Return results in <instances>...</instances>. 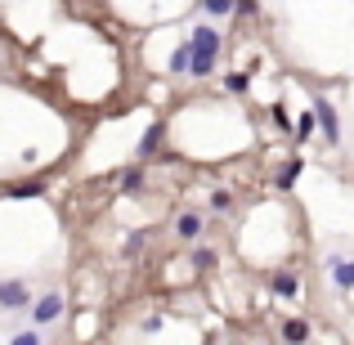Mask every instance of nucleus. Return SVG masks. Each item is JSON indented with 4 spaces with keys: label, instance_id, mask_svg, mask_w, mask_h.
Returning <instances> with one entry per match:
<instances>
[{
    "label": "nucleus",
    "instance_id": "nucleus-12",
    "mask_svg": "<svg viewBox=\"0 0 354 345\" xmlns=\"http://www.w3.org/2000/svg\"><path fill=\"white\" fill-rule=\"evenodd\" d=\"M332 274H337V287H354V265H332Z\"/></svg>",
    "mask_w": 354,
    "mask_h": 345
},
{
    "label": "nucleus",
    "instance_id": "nucleus-11",
    "mask_svg": "<svg viewBox=\"0 0 354 345\" xmlns=\"http://www.w3.org/2000/svg\"><path fill=\"white\" fill-rule=\"evenodd\" d=\"M14 198H41L45 193V180H32V184H18V189H9Z\"/></svg>",
    "mask_w": 354,
    "mask_h": 345
},
{
    "label": "nucleus",
    "instance_id": "nucleus-16",
    "mask_svg": "<svg viewBox=\"0 0 354 345\" xmlns=\"http://www.w3.org/2000/svg\"><path fill=\"white\" fill-rule=\"evenodd\" d=\"M314 126H319V117H314V113H305L301 121H296V135H301V139H305V135H310V130H314Z\"/></svg>",
    "mask_w": 354,
    "mask_h": 345
},
{
    "label": "nucleus",
    "instance_id": "nucleus-18",
    "mask_svg": "<svg viewBox=\"0 0 354 345\" xmlns=\"http://www.w3.org/2000/svg\"><path fill=\"white\" fill-rule=\"evenodd\" d=\"M256 0H234V14H242V18H251V14H256Z\"/></svg>",
    "mask_w": 354,
    "mask_h": 345
},
{
    "label": "nucleus",
    "instance_id": "nucleus-9",
    "mask_svg": "<svg viewBox=\"0 0 354 345\" xmlns=\"http://www.w3.org/2000/svg\"><path fill=\"white\" fill-rule=\"evenodd\" d=\"M296 175H301V157H292V162H287L283 171H278V189H292Z\"/></svg>",
    "mask_w": 354,
    "mask_h": 345
},
{
    "label": "nucleus",
    "instance_id": "nucleus-10",
    "mask_svg": "<svg viewBox=\"0 0 354 345\" xmlns=\"http://www.w3.org/2000/svg\"><path fill=\"white\" fill-rule=\"evenodd\" d=\"M175 229H180V238H198V233H202V216H180Z\"/></svg>",
    "mask_w": 354,
    "mask_h": 345
},
{
    "label": "nucleus",
    "instance_id": "nucleus-13",
    "mask_svg": "<svg viewBox=\"0 0 354 345\" xmlns=\"http://www.w3.org/2000/svg\"><path fill=\"white\" fill-rule=\"evenodd\" d=\"M202 5H207V14H216V18L234 14V0H202Z\"/></svg>",
    "mask_w": 354,
    "mask_h": 345
},
{
    "label": "nucleus",
    "instance_id": "nucleus-17",
    "mask_svg": "<svg viewBox=\"0 0 354 345\" xmlns=\"http://www.w3.org/2000/svg\"><path fill=\"white\" fill-rule=\"evenodd\" d=\"M225 86H229V90H234V95H242V90H247V86H251V81H247V72H234V77H229V81H225Z\"/></svg>",
    "mask_w": 354,
    "mask_h": 345
},
{
    "label": "nucleus",
    "instance_id": "nucleus-8",
    "mask_svg": "<svg viewBox=\"0 0 354 345\" xmlns=\"http://www.w3.org/2000/svg\"><path fill=\"white\" fill-rule=\"evenodd\" d=\"M193 68V41H184L180 50L171 54V72H189Z\"/></svg>",
    "mask_w": 354,
    "mask_h": 345
},
{
    "label": "nucleus",
    "instance_id": "nucleus-4",
    "mask_svg": "<svg viewBox=\"0 0 354 345\" xmlns=\"http://www.w3.org/2000/svg\"><path fill=\"white\" fill-rule=\"evenodd\" d=\"M162 139H166V126H162V121H153V126L144 130V139H139V162H144V157H153L157 148H162Z\"/></svg>",
    "mask_w": 354,
    "mask_h": 345
},
{
    "label": "nucleus",
    "instance_id": "nucleus-6",
    "mask_svg": "<svg viewBox=\"0 0 354 345\" xmlns=\"http://www.w3.org/2000/svg\"><path fill=\"white\" fill-rule=\"evenodd\" d=\"M269 292H274V296H296V292H301V278H296V274H274Z\"/></svg>",
    "mask_w": 354,
    "mask_h": 345
},
{
    "label": "nucleus",
    "instance_id": "nucleus-20",
    "mask_svg": "<svg viewBox=\"0 0 354 345\" xmlns=\"http://www.w3.org/2000/svg\"><path fill=\"white\" fill-rule=\"evenodd\" d=\"M269 117H274V126H283V130L292 126V121H287V108H274V113H269Z\"/></svg>",
    "mask_w": 354,
    "mask_h": 345
},
{
    "label": "nucleus",
    "instance_id": "nucleus-3",
    "mask_svg": "<svg viewBox=\"0 0 354 345\" xmlns=\"http://www.w3.org/2000/svg\"><path fill=\"white\" fill-rule=\"evenodd\" d=\"M59 314H63V296H59V292L41 296V301L32 305V319H36V323H54V319H59Z\"/></svg>",
    "mask_w": 354,
    "mask_h": 345
},
{
    "label": "nucleus",
    "instance_id": "nucleus-5",
    "mask_svg": "<svg viewBox=\"0 0 354 345\" xmlns=\"http://www.w3.org/2000/svg\"><path fill=\"white\" fill-rule=\"evenodd\" d=\"M23 305H27L23 283H0V310H23Z\"/></svg>",
    "mask_w": 354,
    "mask_h": 345
},
{
    "label": "nucleus",
    "instance_id": "nucleus-14",
    "mask_svg": "<svg viewBox=\"0 0 354 345\" xmlns=\"http://www.w3.org/2000/svg\"><path fill=\"white\" fill-rule=\"evenodd\" d=\"M139 184H144V171H126V175H121V189H126V193H135Z\"/></svg>",
    "mask_w": 354,
    "mask_h": 345
},
{
    "label": "nucleus",
    "instance_id": "nucleus-2",
    "mask_svg": "<svg viewBox=\"0 0 354 345\" xmlns=\"http://www.w3.org/2000/svg\"><path fill=\"white\" fill-rule=\"evenodd\" d=\"M314 117H319V126H323V139H328V144H341V121H337V108H332L328 99L314 104Z\"/></svg>",
    "mask_w": 354,
    "mask_h": 345
},
{
    "label": "nucleus",
    "instance_id": "nucleus-15",
    "mask_svg": "<svg viewBox=\"0 0 354 345\" xmlns=\"http://www.w3.org/2000/svg\"><path fill=\"white\" fill-rule=\"evenodd\" d=\"M193 265H198V269H211V265H216V251H211V247H198V256H193Z\"/></svg>",
    "mask_w": 354,
    "mask_h": 345
},
{
    "label": "nucleus",
    "instance_id": "nucleus-19",
    "mask_svg": "<svg viewBox=\"0 0 354 345\" xmlns=\"http://www.w3.org/2000/svg\"><path fill=\"white\" fill-rule=\"evenodd\" d=\"M229 202H234L229 193H211V207H216V211H229Z\"/></svg>",
    "mask_w": 354,
    "mask_h": 345
},
{
    "label": "nucleus",
    "instance_id": "nucleus-7",
    "mask_svg": "<svg viewBox=\"0 0 354 345\" xmlns=\"http://www.w3.org/2000/svg\"><path fill=\"white\" fill-rule=\"evenodd\" d=\"M283 341H310V323L305 319H287L283 323Z\"/></svg>",
    "mask_w": 354,
    "mask_h": 345
},
{
    "label": "nucleus",
    "instance_id": "nucleus-1",
    "mask_svg": "<svg viewBox=\"0 0 354 345\" xmlns=\"http://www.w3.org/2000/svg\"><path fill=\"white\" fill-rule=\"evenodd\" d=\"M189 41H193V68H189V77H211V72H216V54H220V36L211 32V27H198Z\"/></svg>",
    "mask_w": 354,
    "mask_h": 345
}]
</instances>
